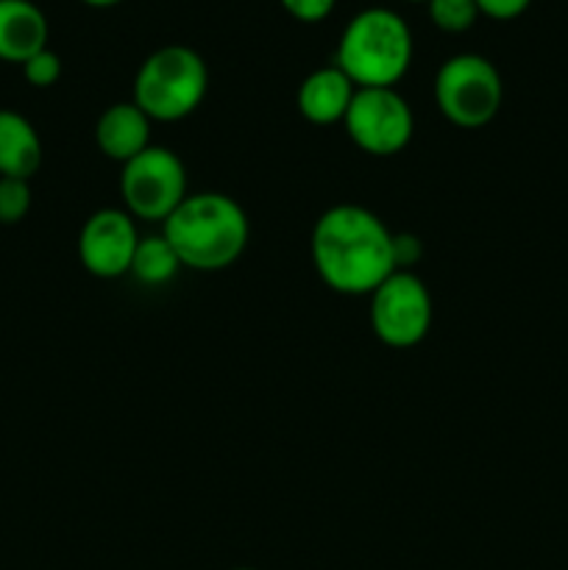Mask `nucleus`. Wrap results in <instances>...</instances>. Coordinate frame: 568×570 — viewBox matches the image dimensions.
<instances>
[{
	"label": "nucleus",
	"mask_w": 568,
	"mask_h": 570,
	"mask_svg": "<svg viewBox=\"0 0 568 570\" xmlns=\"http://www.w3.org/2000/svg\"><path fill=\"white\" fill-rule=\"evenodd\" d=\"M312 262L329 289L340 295H371L395 265V234L382 217L356 204H340L315 220Z\"/></svg>",
	"instance_id": "nucleus-1"
},
{
	"label": "nucleus",
	"mask_w": 568,
	"mask_h": 570,
	"mask_svg": "<svg viewBox=\"0 0 568 570\" xmlns=\"http://www.w3.org/2000/svg\"><path fill=\"white\" fill-rule=\"evenodd\" d=\"M161 237L189 271H226L248 245V215L223 193H195L161 223Z\"/></svg>",
	"instance_id": "nucleus-2"
},
{
	"label": "nucleus",
	"mask_w": 568,
	"mask_h": 570,
	"mask_svg": "<svg viewBox=\"0 0 568 570\" xmlns=\"http://www.w3.org/2000/svg\"><path fill=\"white\" fill-rule=\"evenodd\" d=\"M412 31L401 14L371 6L351 17L337 42L334 67L351 78L356 89L395 87L410 70Z\"/></svg>",
	"instance_id": "nucleus-3"
},
{
	"label": "nucleus",
	"mask_w": 568,
	"mask_h": 570,
	"mask_svg": "<svg viewBox=\"0 0 568 570\" xmlns=\"http://www.w3.org/2000/svg\"><path fill=\"white\" fill-rule=\"evenodd\" d=\"M209 87V70L198 50L165 45L139 65L134 78V104L150 122H176L193 115Z\"/></svg>",
	"instance_id": "nucleus-4"
},
{
	"label": "nucleus",
	"mask_w": 568,
	"mask_h": 570,
	"mask_svg": "<svg viewBox=\"0 0 568 570\" xmlns=\"http://www.w3.org/2000/svg\"><path fill=\"white\" fill-rule=\"evenodd\" d=\"M434 100L454 126L482 128L499 115L505 83L493 61L479 53H460L443 61L434 76Z\"/></svg>",
	"instance_id": "nucleus-5"
},
{
	"label": "nucleus",
	"mask_w": 568,
	"mask_h": 570,
	"mask_svg": "<svg viewBox=\"0 0 568 570\" xmlns=\"http://www.w3.org/2000/svg\"><path fill=\"white\" fill-rule=\"evenodd\" d=\"M120 198L139 220L165 223L187 198V170L173 150L150 145L123 165Z\"/></svg>",
	"instance_id": "nucleus-6"
},
{
	"label": "nucleus",
	"mask_w": 568,
	"mask_h": 570,
	"mask_svg": "<svg viewBox=\"0 0 568 570\" xmlns=\"http://www.w3.org/2000/svg\"><path fill=\"white\" fill-rule=\"evenodd\" d=\"M345 134L371 156H393L410 145L415 117L393 87L356 89L343 117Z\"/></svg>",
	"instance_id": "nucleus-7"
},
{
	"label": "nucleus",
	"mask_w": 568,
	"mask_h": 570,
	"mask_svg": "<svg viewBox=\"0 0 568 570\" xmlns=\"http://www.w3.org/2000/svg\"><path fill=\"white\" fill-rule=\"evenodd\" d=\"M373 334L390 348H412L432 326V295L410 271H395L371 293Z\"/></svg>",
	"instance_id": "nucleus-8"
},
{
	"label": "nucleus",
	"mask_w": 568,
	"mask_h": 570,
	"mask_svg": "<svg viewBox=\"0 0 568 570\" xmlns=\"http://www.w3.org/2000/svg\"><path fill=\"white\" fill-rule=\"evenodd\" d=\"M139 234L131 215L123 209H98L78 234V259L98 278H120L131 273Z\"/></svg>",
	"instance_id": "nucleus-9"
},
{
	"label": "nucleus",
	"mask_w": 568,
	"mask_h": 570,
	"mask_svg": "<svg viewBox=\"0 0 568 570\" xmlns=\"http://www.w3.org/2000/svg\"><path fill=\"white\" fill-rule=\"evenodd\" d=\"M48 17L31 0H0V61L26 65L48 48Z\"/></svg>",
	"instance_id": "nucleus-10"
},
{
	"label": "nucleus",
	"mask_w": 568,
	"mask_h": 570,
	"mask_svg": "<svg viewBox=\"0 0 568 570\" xmlns=\"http://www.w3.org/2000/svg\"><path fill=\"white\" fill-rule=\"evenodd\" d=\"M95 142L100 154L126 165L150 148V117L134 100L109 106L95 122Z\"/></svg>",
	"instance_id": "nucleus-11"
},
{
	"label": "nucleus",
	"mask_w": 568,
	"mask_h": 570,
	"mask_svg": "<svg viewBox=\"0 0 568 570\" xmlns=\"http://www.w3.org/2000/svg\"><path fill=\"white\" fill-rule=\"evenodd\" d=\"M356 87L340 67H321L301 81L295 106L301 117L315 126H332L340 122L349 111Z\"/></svg>",
	"instance_id": "nucleus-12"
},
{
	"label": "nucleus",
	"mask_w": 568,
	"mask_h": 570,
	"mask_svg": "<svg viewBox=\"0 0 568 570\" xmlns=\"http://www.w3.org/2000/svg\"><path fill=\"white\" fill-rule=\"evenodd\" d=\"M42 165V139L20 111L0 109V178H28Z\"/></svg>",
	"instance_id": "nucleus-13"
},
{
	"label": "nucleus",
	"mask_w": 568,
	"mask_h": 570,
	"mask_svg": "<svg viewBox=\"0 0 568 570\" xmlns=\"http://www.w3.org/2000/svg\"><path fill=\"white\" fill-rule=\"evenodd\" d=\"M178 267H182V262H178L176 250L170 248V243L161 234L139 239L137 254H134L131 262V273L139 282L148 284V287L150 284H165L176 276Z\"/></svg>",
	"instance_id": "nucleus-14"
},
{
	"label": "nucleus",
	"mask_w": 568,
	"mask_h": 570,
	"mask_svg": "<svg viewBox=\"0 0 568 570\" xmlns=\"http://www.w3.org/2000/svg\"><path fill=\"white\" fill-rule=\"evenodd\" d=\"M427 11L432 26L445 33H466L479 20L473 0H427Z\"/></svg>",
	"instance_id": "nucleus-15"
},
{
	"label": "nucleus",
	"mask_w": 568,
	"mask_h": 570,
	"mask_svg": "<svg viewBox=\"0 0 568 570\" xmlns=\"http://www.w3.org/2000/svg\"><path fill=\"white\" fill-rule=\"evenodd\" d=\"M31 212V187L22 178H0V223L14 226Z\"/></svg>",
	"instance_id": "nucleus-16"
},
{
	"label": "nucleus",
	"mask_w": 568,
	"mask_h": 570,
	"mask_svg": "<svg viewBox=\"0 0 568 570\" xmlns=\"http://www.w3.org/2000/svg\"><path fill=\"white\" fill-rule=\"evenodd\" d=\"M22 76H26V81L37 89L53 87L61 78V59L50 48L39 50V53H33L31 59L22 65Z\"/></svg>",
	"instance_id": "nucleus-17"
},
{
	"label": "nucleus",
	"mask_w": 568,
	"mask_h": 570,
	"mask_svg": "<svg viewBox=\"0 0 568 570\" xmlns=\"http://www.w3.org/2000/svg\"><path fill=\"white\" fill-rule=\"evenodd\" d=\"M282 9L287 11L290 17H295L298 22H321L326 20L329 14L334 11V3L337 0H278Z\"/></svg>",
	"instance_id": "nucleus-18"
},
{
	"label": "nucleus",
	"mask_w": 568,
	"mask_h": 570,
	"mask_svg": "<svg viewBox=\"0 0 568 570\" xmlns=\"http://www.w3.org/2000/svg\"><path fill=\"white\" fill-rule=\"evenodd\" d=\"M479 9V14L490 17V20H516L523 11L529 9L532 0H473Z\"/></svg>",
	"instance_id": "nucleus-19"
},
{
	"label": "nucleus",
	"mask_w": 568,
	"mask_h": 570,
	"mask_svg": "<svg viewBox=\"0 0 568 570\" xmlns=\"http://www.w3.org/2000/svg\"><path fill=\"white\" fill-rule=\"evenodd\" d=\"M81 3L92 6V9H111V6H117L120 0H81Z\"/></svg>",
	"instance_id": "nucleus-20"
},
{
	"label": "nucleus",
	"mask_w": 568,
	"mask_h": 570,
	"mask_svg": "<svg viewBox=\"0 0 568 570\" xmlns=\"http://www.w3.org/2000/svg\"><path fill=\"white\" fill-rule=\"evenodd\" d=\"M410 3H427V0H410Z\"/></svg>",
	"instance_id": "nucleus-21"
},
{
	"label": "nucleus",
	"mask_w": 568,
	"mask_h": 570,
	"mask_svg": "<svg viewBox=\"0 0 568 570\" xmlns=\"http://www.w3.org/2000/svg\"><path fill=\"white\" fill-rule=\"evenodd\" d=\"M237 570H251V568H237Z\"/></svg>",
	"instance_id": "nucleus-22"
}]
</instances>
